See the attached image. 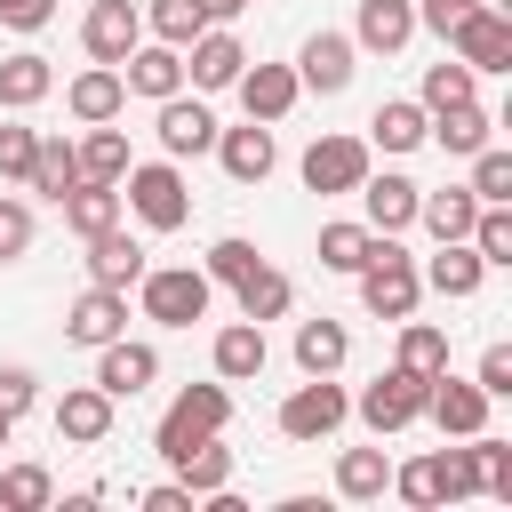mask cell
<instances>
[{"label": "cell", "mask_w": 512, "mask_h": 512, "mask_svg": "<svg viewBox=\"0 0 512 512\" xmlns=\"http://www.w3.org/2000/svg\"><path fill=\"white\" fill-rule=\"evenodd\" d=\"M224 424H232V384L224 376H208V384H184L168 408H160V424H152V456L176 472L200 440H224Z\"/></svg>", "instance_id": "cell-1"}, {"label": "cell", "mask_w": 512, "mask_h": 512, "mask_svg": "<svg viewBox=\"0 0 512 512\" xmlns=\"http://www.w3.org/2000/svg\"><path fill=\"white\" fill-rule=\"evenodd\" d=\"M120 208L144 224V232H184L192 224V184H184V160H128L120 176Z\"/></svg>", "instance_id": "cell-2"}, {"label": "cell", "mask_w": 512, "mask_h": 512, "mask_svg": "<svg viewBox=\"0 0 512 512\" xmlns=\"http://www.w3.org/2000/svg\"><path fill=\"white\" fill-rule=\"evenodd\" d=\"M352 280H360V312L368 320H408L424 304V280H416V256L400 248V232H376L368 240V264Z\"/></svg>", "instance_id": "cell-3"}, {"label": "cell", "mask_w": 512, "mask_h": 512, "mask_svg": "<svg viewBox=\"0 0 512 512\" xmlns=\"http://www.w3.org/2000/svg\"><path fill=\"white\" fill-rule=\"evenodd\" d=\"M208 304H216V280L200 264H144V280H136V312L152 328H192V320H208Z\"/></svg>", "instance_id": "cell-4"}, {"label": "cell", "mask_w": 512, "mask_h": 512, "mask_svg": "<svg viewBox=\"0 0 512 512\" xmlns=\"http://www.w3.org/2000/svg\"><path fill=\"white\" fill-rule=\"evenodd\" d=\"M424 392H432V376L424 368H384V376H368L360 384V400H352V416L376 432V440H392V432H408V424H424Z\"/></svg>", "instance_id": "cell-5"}, {"label": "cell", "mask_w": 512, "mask_h": 512, "mask_svg": "<svg viewBox=\"0 0 512 512\" xmlns=\"http://www.w3.org/2000/svg\"><path fill=\"white\" fill-rule=\"evenodd\" d=\"M344 416H352V392H344L336 376H304V384L280 400V440H296V448L336 440V432H344Z\"/></svg>", "instance_id": "cell-6"}, {"label": "cell", "mask_w": 512, "mask_h": 512, "mask_svg": "<svg viewBox=\"0 0 512 512\" xmlns=\"http://www.w3.org/2000/svg\"><path fill=\"white\" fill-rule=\"evenodd\" d=\"M448 56L472 64V72H512V8H496V0L464 8L448 24Z\"/></svg>", "instance_id": "cell-7"}, {"label": "cell", "mask_w": 512, "mask_h": 512, "mask_svg": "<svg viewBox=\"0 0 512 512\" xmlns=\"http://www.w3.org/2000/svg\"><path fill=\"white\" fill-rule=\"evenodd\" d=\"M152 136H160L168 160H200V152L216 144V112H208V96H200V88L160 96V104H152Z\"/></svg>", "instance_id": "cell-8"}, {"label": "cell", "mask_w": 512, "mask_h": 512, "mask_svg": "<svg viewBox=\"0 0 512 512\" xmlns=\"http://www.w3.org/2000/svg\"><path fill=\"white\" fill-rule=\"evenodd\" d=\"M488 392L472 384V376H448V368H432V392H424V424L440 432V440H472V432H488Z\"/></svg>", "instance_id": "cell-9"}, {"label": "cell", "mask_w": 512, "mask_h": 512, "mask_svg": "<svg viewBox=\"0 0 512 512\" xmlns=\"http://www.w3.org/2000/svg\"><path fill=\"white\" fill-rule=\"evenodd\" d=\"M352 72H360V48H352V32H312L304 48H296V88L304 96H344L352 88Z\"/></svg>", "instance_id": "cell-10"}, {"label": "cell", "mask_w": 512, "mask_h": 512, "mask_svg": "<svg viewBox=\"0 0 512 512\" xmlns=\"http://www.w3.org/2000/svg\"><path fill=\"white\" fill-rule=\"evenodd\" d=\"M304 192H360L368 176V136H312L304 160H296Z\"/></svg>", "instance_id": "cell-11"}, {"label": "cell", "mask_w": 512, "mask_h": 512, "mask_svg": "<svg viewBox=\"0 0 512 512\" xmlns=\"http://www.w3.org/2000/svg\"><path fill=\"white\" fill-rule=\"evenodd\" d=\"M112 336H128V288H104V280H88V288L64 304V344L96 352V344H112Z\"/></svg>", "instance_id": "cell-12"}, {"label": "cell", "mask_w": 512, "mask_h": 512, "mask_svg": "<svg viewBox=\"0 0 512 512\" xmlns=\"http://www.w3.org/2000/svg\"><path fill=\"white\" fill-rule=\"evenodd\" d=\"M136 40H144V0H88V16H80L88 64H128Z\"/></svg>", "instance_id": "cell-13"}, {"label": "cell", "mask_w": 512, "mask_h": 512, "mask_svg": "<svg viewBox=\"0 0 512 512\" xmlns=\"http://www.w3.org/2000/svg\"><path fill=\"white\" fill-rule=\"evenodd\" d=\"M88 384H104L112 400L152 392V384H160V344H144V336H112V344H96V376H88Z\"/></svg>", "instance_id": "cell-14"}, {"label": "cell", "mask_w": 512, "mask_h": 512, "mask_svg": "<svg viewBox=\"0 0 512 512\" xmlns=\"http://www.w3.org/2000/svg\"><path fill=\"white\" fill-rule=\"evenodd\" d=\"M112 416H120V400H112L104 384H72V392L48 408V424H56L64 448H104V440H112Z\"/></svg>", "instance_id": "cell-15"}, {"label": "cell", "mask_w": 512, "mask_h": 512, "mask_svg": "<svg viewBox=\"0 0 512 512\" xmlns=\"http://www.w3.org/2000/svg\"><path fill=\"white\" fill-rule=\"evenodd\" d=\"M240 64H248L240 32H232V24H208V32L184 48V88H200V96H224V88L240 80Z\"/></svg>", "instance_id": "cell-16"}, {"label": "cell", "mask_w": 512, "mask_h": 512, "mask_svg": "<svg viewBox=\"0 0 512 512\" xmlns=\"http://www.w3.org/2000/svg\"><path fill=\"white\" fill-rule=\"evenodd\" d=\"M232 96H240V112L248 120H264V128H280L288 112H296V64H240V80H232Z\"/></svg>", "instance_id": "cell-17"}, {"label": "cell", "mask_w": 512, "mask_h": 512, "mask_svg": "<svg viewBox=\"0 0 512 512\" xmlns=\"http://www.w3.org/2000/svg\"><path fill=\"white\" fill-rule=\"evenodd\" d=\"M216 168L232 176V184H264L272 168H280V144H272V128L264 120H240V128H216Z\"/></svg>", "instance_id": "cell-18"}, {"label": "cell", "mask_w": 512, "mask_h": 512, "mask_svg": "<svg viewBox=\"0 0 512 512\" xmlns=\"http://www.w3.org/2000/svg\"><path fill=\"white\" fill-rule=\"evenodd\" d=\"M416 192H424L416 176H400V168L376 176V168H368L352 200H360V224H368V232H408V224H416Z\"/></svg>", "instance_id": "cell-19"}, {"label": "cell", "mask_w": 512, "mask_h": 512, "mask_svg": "<svg viewBox=\"0 0 512 512\" xmlns=\"http://www.w3.org/2000/svg\"><path fill=\"white\" fill-rule=\"evenodd\" d=\"M416 280H424V296L472 304V296H480V280H488V264L472 256V240H432V256L416 264Z\"/></svg>", "instance_id": "cell-20"}, {"label": "cell", "mask_w": 512, "mask_h": 512, "mask_svg": "<svg viewBox=\"0 0 512 512\" xmlns=\"http://www.w3.org/2000/svg\"><path fill=\"white\" fill-rule=\"evenodd\" d=\"M416 40V0H360L352 8V48L360 56H400Z\"/></svg>", "instance_id": "cell-21"}, {"label": "cell", "mask_w": 512, "mask_h": 512, "mask_svg": "<svg viewBox=\"0 0 512 512\" xmlns=\"http://www.w3.org/2000/svg\"><path fill=\"white\" fill-rule=\"evenodd\" d=\"M64 112H72L80 128L120 120V112H128V80H120V64H88V72H72V80H64Z\"/></svg>", "instance_id": "cell-22"}, {"label": "cell", "mask_w": 512, "mask_h": 512, "mask_svg": "<svg viewBox=\"0 0 512 512\" xmlns=\"http://www.w3.org/2000/svg\"><path fill=\"white\" fill-rule=\"evenodd\" d=\"M120 80H128V96L160 104V96H176V88H184V48H168V40H136V48H128V64H120Z\"/></svg>", "instance_id": "cell-23"}, {"label": "cell", "mask_w": 512, "mask_h": 512, "mask_svg": "<svg viewBox=\"0 0 512 512\" xmlns=\"http://www.w3.org/2000/svg\"><path fill=\"white\" fill-rule=\"evenodd\" d=\"M264 360H272V344H264V328H256V320H224V328H216V344H208V368H216L224 384H256V376H264Z\"/></svg>", "instance_id": "cell-24"}, {"label": "cell", "mask_w": 512, "mask_h": 512, "mask_svg": "<svg viewBox=\"0 0 512 512\" xmlns=\"http://www.w3.org/2000/svg\"><path fill=\"white\" fill-rule=\"evenodd\" d=\"M424 128H432V112H424L416 96H384V104L368 112V152H392V160H408V152L424 144Z\"/></svg>", "instance_id": "cell-25"}, {"label": "cell", "mask_w": 512, "mask_h": 512, "mask_svg": "<svg viewBox=\"0 0 512 512\" xmlns=\"http://www.w3.org/2000/svg\"><path fill=\"white\" fill-rule=\"evenodd\" d=\"M424 144H440L448 160H472L480 144H496V112L472 96V104H448V112H432V128H424Z\"/></svg>", "instance_id": "cell-26"}, {"label": "cell", "mask_w": 512, "mask_h": 512, "mask_svg": "<svg viewBox=\"0 0 512 512\" xmlns=\"http://www.w3.org/2000/svg\"><path fill=\"white\" fill-rule=\"evenodd\" d=\"M144 240L128 232V224H104L96 240H88V280H104V288H136L144 280Z\"/></svg>", "instance_id": "cell-27"}, {"label": "cell", "mask_w": 512, "mask_h": 512, "mask_svg": "<svg viewBox=\"0 0 512 512\" xmlns=\"http://www.w3.org/2000/svg\"><path fill=\"white\" fill-rule=\"evenodd\" d=\"M48 96H56V64H48L40 48L0 56V112H32V104H48Z\"/></svg>", "instance_id": "cell-28"}, {"label": "cell", "mask_w": 512, "mask_h": 512, "mask_svg": "<svg viewBox=\"0 0 512 512\" xmlns=\"http://www.w3.org/2000/svg\"><path fill=\"white\" fill-rule=\"evenodd\" d=\"M288 352H296L304 376H336V368L352 360V328L328 320V312H320V320H296V344H288Z\"/></svg>", "instance_id": "cell-29"}, {"label": "cell", "mask_w": 512, "mask_h": 512, "mask_svg": "<svg viewBox=\"0 0 512 512\" xmlns=\"http://www.w3.org/2000/svg\"><path fill=\"white\" fill-rule=\"evenodd\" d=\"M56 208H64V232H80V240H96L104 224H120V216H128V208H120V184H96V176H80Z\"/></svg>", "instance_id": "cell-30"}, {"label": "cell", "mask_w": 512, "mask_h": 512, "mask_svg": "<svg viewBox=\"0 0 512 512\" xmlns=\"http://www.w3.org/2000/svg\"><path fill=\"white\" fill-rule=\"evenodd\" d=\"M72 184H80V144H72V136H40V144H32V176H24V192L64 200Z\"/></svg>", "instance_id": "cell-31"}, {"label": "cell", "mask_w": 512, "mask_h": 512, "mask_svg": "<svg viewBox=\"0 0 512 512\" xmlns=\"http://www.w3.org/2000/svg\"><path fill=\"white\" fill-rule=\"evenodd\" d=\"M472 216H480L472 184H440V192H416V224H424L432 240H464V232H472Z\"/></svg>", "instance_id": "cell-32"}, {"label": "cell", "mask_w": 512, "mask_h": 512, "mask_svg": "<svg viewBox=\"0 0 512 512\" xmlns=\"http://www.w3.org/2000/svg\"><path fill=\"white\" fill-rule=\"evenodd\" d=\"M232 296H240V320H256V328H264V320H288V304H296V280H288L280 264H256V272H248Z\"/></svg>", "instance_id": "cell-33"}, {"label": "cell", "mask_w": 512, "mask_h": 512, "mask_svg": "<svg viewBox=\"0 0 512 512\" xmlns=\"http://www.w3.org/2000/svg\"><path fill=\"white\" fill-rule=\"evenodd\" d=\"M384 488H392V456L384 448H344L336 456V496L344 504H376Z\"/></svg>", "instance_id": "cell-34"}, {"label": "cell", "mask_w": 512, "mask_h": 512, "mask_svg": "<svg viewBox=\"0 0 512 512\" xmlns=\"http://www.w3.org/2000/svg\"><path fill=\"white\" fill-rule=\"evenodd\" d=\"M128 128H112V120H96V128H80V176H96V184H120L128 176Z\"/></svg>", "instance_id": "cell-35"}, {"label": "cell", "mask_w": 512, "mask_h": 512, "mask_svg": "<svg viewBox=\"0 0 512 512\" xmlns=\"http://www.w3.org/2000/svg\"><path fill=\"white\" fill-rule=\"evenodd\" d=\"M472 96H480V72H472V64H456V56L424 64V88H416L424 112H448V104H472Z\"/></svg>", "instance_id": "cell-36"}, {"label": "cell", "mask_w": 512, "mask_h": 512, "mask_svg": "<svg viewBox=\"0 0 512 512\" xmlns=\"http://www.w3.org/2000/svg\"><path fill=\"white\" fill-rule=\"evenodd\" d=\"M368 240H376V232H368L360 216H336V224H320V272H344V280H352V272L368 264Z\"/></svg>", "instance_id": "cell-37"}, {"label": "cell", "mask_w": 512, "mask_h": 512, "mask_svg": "<svg viewBox=\"0 0 512 512\" xmlns=\"http://www.w3.org/2000/svg\"><path fill=\"white\" fill-rule=\"evenodd\" d=\"M432 472H440V504H472V496H480V448H472V440L432 448Z\"/></svg>", "instance_id": "cell-38"}, {"label": "cell", "mask_w": 512, "mask_h": 512, "mask_svg": "<svg viewBox=\"0 0 512 512\" xmlns=\"http://www.w3.org/2000/svg\"><path fill=\"white\" fill-rule=\"evenodd\" d=\"M208 32L200 0H144V40H168V48H192Z\"/></svg>", "instance_id": "cell-39"}, {"label": "cell", "mask_w": 512, "mask_h": 512, "mask_svg": "<svg viewBox=\"0 0 512 512\" xmlns=\"http://www.w3.org/2000/svg\"><path fill=\"white\" fill-rule=\"evenodd\" d=\"M392 328H400V352H392L400 368H424V376L448 368V328H440V320H416V312H408V320H392Z\"/></svg>", "instance_id": "cell-40"}, {"label": "cell", "mask_w": 512, "mask_h": 512, "mask_svg": "<svg viewBox=\"0 0 512 512\" xmlns=\"http://www.w3.org/2000/svg\"><path fill=\"white\" fill-rule=\"evenodd\" d=\"M48 504H56L48 464H8L0 472V512H48Z\"/></svg>", "instance_id": "cell-41"}, {"label": "cell", "mask_w": 512, "mask_h": 512, "mask_svg": "<svg viewBox=\"0 0 512 512\" xmlns=\"http://www.w3.org/2000/svg\"><path fill=\"white\" fill-rule=\"evenodd\" d=\"M256 264H264V248H256V240H240V232H224V240H216V248L200 256V272H208L216 288H240V280H248Z\"/></svg>", "instance_id": "cell-42"}, {"label": "cell", "mask_w": 512, "mask_h": 512, "mask_svg": "<svg viewBox=\"0 0 512 512\" xmlns=\"http://www.w3.org/2000/svg\"><path fill=\"white\" fill-rule=\"evenodd\" d=\"M176 480L192 488V496H216V488H232V448H216V440H200L184 464H176Z\"/></svg>", "instance_id": "cell-43"}, {"label": "cell", "mask_w": 512, "mask_h": 512, "mask_svg": "<svg viewBox=\"0 0 512 512\" xmlns=\"http://www.w3.org/2000/svg\"><path fill=\"white\" fill-rule=\"evenodd\" d=\"M392 496H400V504H416V512H440V472H432V448H424V456H408V464H392Z\"/></svg>", "instance_id": "cell-44"}, {"label": "cell", "mask_w": 512, "mask_h": 512, "mask_svg": "<svg viewBox=\"0 0 512 512\" xmlns=\"http://www.w3.org/2000/svg\"><path fill=\"white\" fill-rule=\"evenodd\" d=\"M32 240H40V224H32V200L0 192V264H24V256H32Z\"/></svg>", "instance_id": "cell-45"}, {"label": "cell", "mask_w": 512, "mask_h": 512, "mask_svg": "<svg viewBox=\"0 0 512 512\" xmlns=\"http://www.w3.org/2000/svg\"><path fill=\"white\" fill-rule=\"evenodd\" d=\"M464 184H472V200H512V152L504 144H480Z\"/></svg>", "instance_id": "cell-46"}, {"label": "cell", "mask_w": 512, "mask_h": 512, "mask_svg": "<svg viewBox=\"0 0 512 512\" xmlns=\"http://www.w3.org/2000/svg\"><path fill=\"white\" fill-rule=\"evenodd\" d=\"M472 448H480V496L512 504V440H496V432H472Z\"/></svg>", "instance_id": "cell-47"}, {"label": "cell", "mask_w": 512, "mask_h": 512, "mask_svg": "<svg viewBox=\"0 0 512 512\" xmlns=\"http://www.w3.org/2000/svg\"><path fill=\"white\" fill-rule=\"evenodd\" d=\"M32 144H40V128L0 120V184H24V176H32Z\"/></svg>", "instance_id": "cell-48"}, {"label": "cell", "mask_w": 512, "mask_h": 512, "mask_svg": "<svg viewBox=\"0 0 512 512\" xmlns=\"http://www.w3.org/2000/svg\"><path fill=\"white\" fill-rule=\"evenodd\" d=\"M32 408H40V376H32L24 360H0V416H16V424H24Z\"/></svg>", "instance_id": "cell-49"}, {"label": "cell", "mask_w": 512, "mask_h": 512, "mask_svg": "<svg viewBox=\"0 0 512 512\" xmlns=\"http://www.w3.org/2000/svg\"><path fill=\"white\" fill-rule=\"evenodd\" d=\"M472 384H480L488 400H512V344H488L480 368H472Z\"/></svg>", "instance_id": "cell-50"}, {"label": "cell", "mask_w": 512, "mask_h": 512, "mask_svg": "<svg viewBox=\"0 0 512 512\" xmlns=\"http://www.w3.org/2000/svg\"><path fill=\"white\" fill-rule=\"evenodd\" d=\"M0 24L8 32H48L56 24V0H0Z\"/></svg>", "instance_id": "cell-51"}, {"label": "cell", "mask_w": 512, "mask_h": 512, "mask_svg": "<svg viewBox=\"0 0 512 512\" xmlns=\"http://www.w3.org/2000/svg\"><path fill=\"white\" fill-rule=\"evenodd\" d=\"M464 8H480V0H416V32H440V40H448V24H456Z\"/></svg>", "instance_id": "cell-52"}, {"label": "cell", "mask_w": 512, "mask_h": 512, "mask_svg": "<svg viewBox=\"0 0 512 512\" xmlns=\"http://www.w3.org/2000/svg\"><path fill=\"white\" fill-rule=\"evenodd\" d=\"M136 504H144V512H192V504H200V496H192V488H184V480H160V488H144V496H136Z\"/></svg>", "instance_id": "cell-53"}, {"label": "cell", "mask_w": 512, "mask_h": 512, "mask_svg": "<svg viewBox=\"0 0 512 512\" xmlns=\"http://www.w3.org/2000/svg\"><path fill=\"white\" fill-rule=\"evenodd\" d=\"M240 8H248V0H200V16H208V24H240Z\"/></svg>", "instance_id": "cell-54"}, {"label": "cell", "mask_w": 512, "mask_h": 512, "mask_svg": "<svg viewBox=\"0 0 512 512\" xmlns=\"http://www.w3.org/2000/svg\"><path fill=\"white\" fill-rule=\"evenodd\" d=\"M8 440H16V416H0V448H8Z\"/></svg>", "instance_id": "cell-55"}]
</instances>
